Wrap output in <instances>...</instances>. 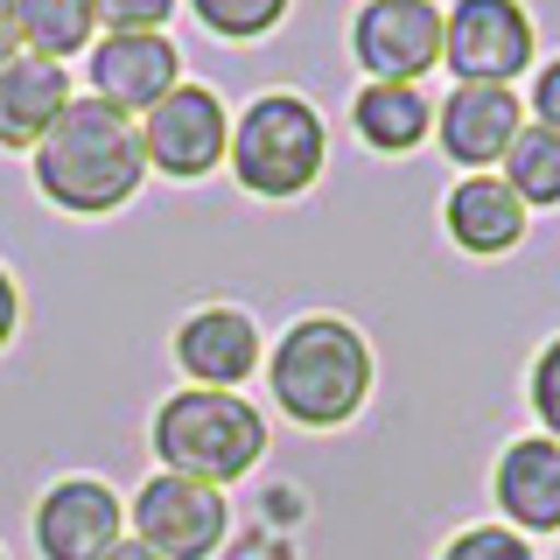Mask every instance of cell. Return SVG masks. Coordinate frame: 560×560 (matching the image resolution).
<instances>
[{
	"instance_id": "8992f818",
	"label": "cell",
	"mask_w": 560,
	"mask_h": 560,
	"mask_svg": "<svg viewBox=\"0 0 560 560\" xmlns=\"http://www.w3.org/2000/svg\"><path fill=\"white\" fill-rule=\"evenodd\" d=\"M442 63L455 84H518L539 70V28L525 0H448L442 8Z\"/></svg>"
},
{
	"instance_id": "ffe728a7",
	"label": "cell",
	"mask_w": 560,
	"mask_h": 560,
	"mask_svg": "<svg viewBox=\"0 0 560 560\" xmlns=\"http://www.w3.org/2000/svg\"><path fill=\"white\" fill-rule=\"evenodd\" d=\"M434 560H539V547L525 533H512L504 518H477V525H463V533H448Z\"/></svg>"
},
{
	"instance_id": "6da1fadb",
	"label": "cell",
	"mask_w": 560,
	"mask_h": 560,
	"mask_svg": "<svg viewBox=\"0 0 560 560\" xmlns=\"http://www.w3.org/2000/svg\"><path fill=\"white\" fill-rule=\"evenodd\" d=\"M28 175L43 189V203H57L63 218H113L140 197L148 183V148H140V119L98 105L92 92L70 98V113L43 133V148L28 154Z\"/></svg>"
},
{
	"instance_id": "7c38bea8",
	"label": "cell",
	"mask_w": 560,
	"mask_h": 560,
	"mask_svg": "<svg viewBox=\"0 0 560 560\" xmlns=\"http://www.w3.org/2000/svg\"><path fill=\"white\" fill-rule=\"evenodd\" d=\"M518 133H525V98L512 84H455V92L434 105V148L463 175L498 168Z\"/></svg>"
},
{
	"instance_id": "e0dca14e",
	"label": "cell",
	"mask_w": 560,
	"mask_h": 560,
	"mask_svg": "<svg viewBox=\"0 0 560 560\" xmlns=\"http://www.w3.org/2000/svg\"><path fill=\"white\" fill-rule=\"evenodd\" d=\"M14 28H22L28 57H49V63H70L98 43L92 0H14Z\"/></svg>"
},
{
	"instance_id": "4fadbf2b",
	"label": "cell",
	"mask_w": 560,
	"mask_h": 560,
	"mask_svg": "<svg viewBox=\"0 0 560 560\" xmlns=\"http://www.w3.org/2000/svg\"><path fill=\"white\" fill-rule=\"evenodd\" d=\"M490 504L525 539H560V442L553 434H518L490 463Z\"/></svg>"
},
{
	"instance_id": "cb8c5ba5",
	"label": "cell",
	"mask_w": 560,
	"mask_h": 560,
	"mask_svg": "<svg viewBox=\"0 0 560 560\" xmlns=\"http://www.w3.org/2000/svg\"><path fill=\"white\" fill-rule=\"evenodd\" d=\"M14 329H22V288H14V273L0 267V350L14 343Z\"/></svg>"
},
{
	"instance_id": "52a82bcc",
	"label": "cell",
	"mask_w": 560,
	"mask_h": 560,
	"mask_svg": "<svg viewBox=\"0 0 560 560\" xmlns=\"http://www.w3.org/2000/svg\"><path fill=\"white\" fill-rule=\"evenodd\" d=\"M140 148H148V168L168 175V183H203L210 168H224L232 154V105H224L210 84H175V92L140 113Z\"/></svg>"
},
{
	"instance_id": "277c9868",
	"label": "cell",
	"mask_w": 560,
	"mask_h": 560,
	"mask_svg": "<svg viewBox=\"0 0 560 560\" xmlns=\"http://www.w3.org/2000/svg\"><path fill=\"white\" fill-rule=\"evenodd\" d=\"M224 168L238 175L245 197L294 203L329 168V127L302 92H259L245 113H232V154Z\"/></svg>"
},
{
	"instance_id": "83f0119b",
	"label": "cell",
	"mask_w": 560,
	"mask_h": 560,
	"mask_svg": "<svg viewBox=\"0 0 560 560\" xmlns=\"http://www.w3.org/2000/svg\"><path fill=\"white\" fill-rule=\"evenodd\" d=\"M0 560H8V553H0Z\"/></svg>"
},
{
	"instance_id": "d4e9b609",
	"label": "cell",
	"mask_w": 560,
	"mask_h": 560,
	"mask_svg": "<svg viewBox=\"0 0 560 560\" xmlns=\"http://www.w3.org/2000/svg\"><path fill=\"white\" fill-rule=\"evenodd\" d=\"M22 57V28H14V0H0V70Z\"/></svg>"
},
{
	"instance_id": "d6986e66",
	"label": "cell",
	"mask_w": 560,
	"mask_h": 560,
	"mask_svg": "<svg viewBox=\"0 0 560 560\" xmlns=\"http://www.w3.org/2000/svg\"><path fill=\"white\" fill-rule=\"evenodd\" d=\"M189 14H197L203 35H218V43H259V35H273L288 22L294 0H183Z\"/></svg>"
},
{
	"instance_id": "7402d4cb",
	"label": "cell",
	"mask_w": 560,
	"mask_h": 560,
	"mask_svg": "<svg viewBox=\"0 0 560 560\" xmlns=\"http://www.w3.org/2000/svg\"><path fill=\"white\" fill-rule=\"evenodd\" d=\"M175 8H183V0H92L105 35H119V28H168Z\"/></svg>"
},
{
	"instance_id": "603a6c76",
	"label": "cell",
	"mask_w": 560,
	"mask_h": 560,
	"mask_svg": "<svg viewBox=\"0 0 560 560\" xmlns=\"http://www.w3.org/2000/svg\"><path fill=\"white\" fill-rule=\"evenodd\" d=\"M525 119L533 127H547V133H560V57H547L533 70V92H525Z\"/></svg>"
},
{
	"instance_id": "ba28073f",
	"label": "cell",
	"mask_w": 560,
	"mask_h": 560,
	"mask_svg": "<svg viewBox=\"0 0 560 560\" xmlns=\"http://www.w3.org/2000/svg\"><path fill=\"white\" fill-rule=\"evenodd\" d=\"M350 57L372 84H420L442 63V8L434 0H364L350 14Z\"/></svg>"
},
{
	"instance_id": "3957f363",
	"label": "cell",
	"mask_w": 560,
	"mask_h": 560,
	"mask_svg": "<svg viewBox=\"0 0 560 560\" xmlns=\"http://www.w3.org/2000/svg\"><path fill=\"white\" fill-rule=\"evenodd\" d=\"M148 448H154V463H162V469H175V477H197V483L232 490L238 477H253V469L267 463L273 434H267V413H259L245 393L183 385V393H168L162 407H154Z\"/></svg>"
},
{
	"instance_id": "7a4b0ae2",
	"label": "cell",
	"mask_w": 560,
	"mask_h": 560,
	"mask_svg": "<svg viewBox=\"0 0 560 560\" xmlns=\"http://www.w3.org/2000/svg\"><path fill=\"white\" fill-rule=\"evenodd\" d=\"M372 385H378L372 337L343 315H294L267 343V399L308 434L350 428L372 407Z\"/></svg>"
},
{
	"instance_id": "30bf717a",
	"label": "cell",
	"mask_w": 560,
	"mask_h": 560,
	"mask_svg": "<svg viewBox=\"0 0 560 560\" xmlns=\"http://www.w3.org/2000/svg\"><path fill=\"white\" fill-rule=\"evenodd\" d=\"M84 78H92L98 105L140 119L183 84V49L168 43V28H119V35H98L84 49Z\"/></svg>"
},
{
	"instance_id": "44dd1931",
	"label": "cell",
	"mask_w": 560,
	"mask_h": 560,
	"mask_svg": "<svg viewBox=\"0 0 560 560\" xmlns=\"http://www.w3.org/2000/svg\"><path fill=\"white\" fill-rule=\"evenodd\" d=\"M525 407H533L539 434H553V442H560V337L539 343L533 372H525Z\"/></svg>"
},
{
	"instance_id": "9a60e30c",
	"label": "cell",
	"mask_w": 560,
	"mask_h": 560,
	"mask_svg": "<svg viewBox=\"0 0 560 560\" xmlns=\"http://www.w3.org/2000/svg\"><path fill=\"white\" fill-rule=\"evenodd\" d=\"M70 63H49V57H14L0 70V148L8 154H35L43 133L70 113Z\"/></svg>"
},
{
	"instance_id": "4316f807",
	"label": "cell",
	"mask_w": 560,
	"mask_h": 560,
	"mask_svg": "<svg viewBox=\"0 0 560 560\" xmlns=\"http://www.w3.org/2000/svg\"><path fill=\"white\" fill-rule=\"evenodd\" d=\"M553 560H560V539H553Z\"/></svg>"
},
{
	"instance_id": "484cf974",
	"label": "cell",
	"mask_w": 560,
	"mask_h": 560,
	"mask_svg": "<svg viewBox=\"0 0 560 560\" xmlns=\"http://www.w3.org/2000/svg\"><path fill=\"white\" fill-rule=\"evenodd\" d=\"M105 560H162V553H154V547H140V539L127 533V539H119V547H113V553H105Z\"/></svg>"
},
{
	"instance_id": "8fae6325",
	"label": "cell",
	"mask_w": 560,
	"mask_h": 560,
	"mask_svg": "<svg viewBox=\"0 0 560 560\" xmlns=\"http://www.w3.org/2000/svg\"><path fill=\"white\" fill-rule=\"evenodd\" d=\"M175 372L189 385H210V393H238L267 372V337L238 302H203L175 323Z\"/></svg>"
},
{
	"instance_id": "5bb4252c",
	"label": "cell",
	"mask_w": 560,
	"mask_h": 560,
	"mask_svg": "<svg viewBox=\"0 0 560 560\" xmlns=\"http://www.w3.org/2000/svg\"><path fill=\"white\" fill-rule=\"evenodd\" d=\"M442 232L455 238V253H469V259H504L533 232V210H525V197L498 168L455 175L448 197H442Z\"/></svg>"
},
{
	"instance_id": "ac0fdd59",
	"label": "cell",
	"mask_w": 560,
	"mask_h": 560,
	"mask_svg": "<svg viewBox=\"0 0 560 560\" xmlns=\"http://www.w3.org/2000/svg\"><path fill=\"white\" fill-rule=\"evenodd\" d=\"M498 175L525 197V210H560V133L525 119V133L512 140V154L498 162Z\"/></svg>"
},
{
	"instance_id": "9c48e42d",
	"label": "cell",
	"mask_w": 560,
	"mask_h": 560,
	"mask_svg": "<svg viewBox=\"0 0 560 560\" xmlns=\"http://www.w3.org/2000/svg\"><path fill=\"white\" fill-rule=\"evenodd\" d=\"M28 533L43 560H105L127 539V498L105 477H57L35 498Z\"/></svg>"
},
{
	"instance_id": "2e32d148",
	"label": "cell",
	"mask_w": 560,
	"mask_h": 560,
	"mask_svg": "<svg viewBox=\"0 0 560 560\" xmlns=\"http://www.w3.org/2000/svg\"><path fill=\"white\" fill-rule=\"evenodd\" d=\"M350 133L372 154H413L434 133V98L420 84H372L364 78L358 98H350Z\"/></svg>"
},
{
	"instance_id": "5b68a950",
	"label": "cell",
	"mask_w": 560,
	"mask_h": 560,
	"mask_svg": "<svg viewBox=\"0 0 560 560\" xmlns=\"http://www.w3.org/2000/svg\"><path fill=\"white\" fill-rule=\"evenodd\" d=\"M127 533L140 547H154L162 560H218L232 547V498L218 483L154 469L127 504Z\"/></svg>"
}]
</instances>
